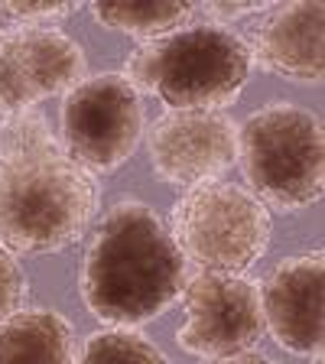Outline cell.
Wrapping results in <instances>:
<instances>
[{"instance_id":"obj_16","label":"cell","mask_w":325,"mask_h":364,"mask_svg":"<svg viewBox=\"0 0 325 364\" xmlns=\"http://www.w3.org/2000/svg\"><path fill=\"white\" fill-rule=\"evenodd\" d=\"M72 10V4H0V16L20 20V26H39V20H59Z\"/></svg>"},{"instance_id":"obj_9","label":"cell","mask_w":325,"mask_h":364,"mask_svg":"<svg viewBox=\"0 0 325 364\" xmlns=\"http://www.w3.org/2000/svg\"><path fill=\"white\" fill-rule=\"evenodd\" d=\"M153 169L169 186H202L235 163V124L212 107H173L150 127Z\"/></svg>"},{"instance_id":"obj_4","label":"cell","mask_w":325,"mask_h":364,"mask_svg":"<svg viewBox=\"0 0 325 364\" xmlns=\"http://www.w3.org/2000/svg\"><path fill=\"white\" fill-rule=\"evenodd\" d=\"M244 179L270 205L293 212L322 196V124L296 105H267L238 134Z\"/></svg>"},{"instance_id":"obj_2","label":"cell","mask_w":325,"mask_h":364,"mask_svg":"<svg viewBox=\"0 0 325 364\" xmlns=\"http://www.w3.org/2000/svg\"><path fill=\"white\" fill-rule=\"evenodd\" d=\"M182 250L144 202H117L85 254L82 293L101 322L140 326L182 293Z\"/></svg>"},{"instance_id":"obj_13","label":"cell","mask_w":325,"mask_h":364,"mask_svg":"<svg viewBox=\"0 0 325 364\" xmlns=\"http://www.w3.org/2000/svg\"><path fill=\"white\" fill-rule=\"evenodd\" d=\"M95 16L114 30L134 36H163L192 16L189 4H98Z\"/></svg>"},{"instance_id":"obj_11","label":"cell","mask_w":325,"mask_h":364,"mask_svg":"<svg viewBox=\"0 0 325 364\" xmlns=\"http://www.w3.org/2000/svg\"><path fill=\"white\" fill-rule=\"evenodd\" d=\"M322 14L319 0L283 4L254 23V53L260 65L289 82H322Z\"/></svg>"},{"instance_id":"obj_5","label":"cell","mask_w":325,"mask_h":364,"mask_svg":"<svg viewBox=\"0 0 325 364\" xmlns=\"http://www.w3.org/2000/svg\"><path fill=\"white\" fill-rule=\"evenodd\" d=\"M270 212L231 182H202L173 208V237L192 264L212 273H244L270 244Z\"/></svg>"},{"instance_id":"obj_7","label":"cell","mask_w":325,"mask_h":364,"mask_svg":"<svg viewBox=\"0 0 325 364\" xmlns=\"http://www.w3.org/2000/svg\"><path fill=\"white\" fill-rule=\"evenodd\" d=\"M186 326L179 328V345L198 358L231 361L238 351L257 345L264 328L257 283L241 273H212L192 277L186 287Z\"/></svg>"},{"instance_id":"obj_6","label":"cell","mask_w":325,"mask_h":364,"mask_svg":"<svg viewBox=\"0 0 325 364\" xmlns=\"http://www.w3.org/2000/svg\"><path fill=\"white\" fill-rule=\"evenodd\" d=\"M144 130L140 91L124 75H95L68 91L62 136L68 153L88 169L111 173L134 153Z\"/></svg>"},{"instance_id":"obj_14","label":"cell","mask_w":325,"mask_h":364,"mask_svg":"<svg viewBox=\"0 0 325 364\" xmlns=\"http://www.w3.org/2000/svg\"><path fill=\"white\" fill-rule=\"evenodd\" d=\"M85 361H163V351L153 345L146 335L114 328V332H98L88 338Z\"/></svg>"},{"instance_id":"obj_10","label":"cell","mask_w":325,"mask_h":364,"mask_svg":"<svg viewBox=\"0 0 325 364\" xmlns=\"http://www.w3.org/2000/svg\"><path fill=\"white\" fill-rule=\"evenodd\" d=\"M322 254L287 257L260 287V312L273 341L293 355L322 351Z\"/></svg>"},{"instance_id":"obj_1","label":"cell","mask_w":325,"mask_h":364,"mask_svg":"<svg viewBox=\"0 0 325 364\" xmlns=\"http://www.w3.org/2000/svg\"><path fill=\"white\" fill-rule=\"evenodd\" d=\"M95 205L91 176L43 114H10L0 127V244L16 254L62 250L88 228Z\"/></svg>"},{"instance_id":"obj_17","label":"cell","mask_w":325,"mask_h":364,"mask_svg":"<svg viewBox=\"0 0 325 364\" xmlns=\"http://www.w3.org/2000/svg\"><path fill=\"white\" fill-rule=\"evenodd\" d=\"M250 10H260V4H208V14L215 16H241Z\"/></svg>"},{"instance_id":"obj_8","label":"cell","mask_w":325,"mask_h":364,"mask_svg":"<svg viewBox=\"0 0 325 364\" xmlns=\"http://www.w3.org/2000/svg\"><path fill=\"white\" fill-rule=\"evenodd\" d=\"M85 78V53L55 26H14L0 33V111L14 114L72 91Z\"/></svg>"},{"instance_id":"obj_3","label":"cell","mask_w":325,"mask_h":364,"mask_svg":"<svg viewBox=\"0 0 325 364\" xmlns=\"http://www.w3.org/2000/svg\"><path fill=\"white\" fill-rule=\"evenodd\" d=\"M250 72L244 39L218 26H192L137 46L127 55V82L159 95L169 107H212L241 95Z\"/></svg>"},{"instance_id":"obj_15","label":"cell","mask_w":325,"mask_h":364,"mask_svg":"<svg viewBox=\"0 0 325 364\" xmlns=\"http://www.w3.org/2000/svg\"><path fill=\"white\" fill-rule=\"evenodd\" d=\"M23 296H26V277H23L20 264L7 254V247L0 244V322L20 309Z\"/></svg>"},{"instance_id":"obj_12","label":"cell","mask_w":325,"mask_h":364,"mask_svg":"<svg viewBox=\"0 0 325 364\" xmlns=\"http://www.w3.org/2000/svg\"><path fill=\"white\" fill-rule=\"evenodd\" d=\"M72 326L46 309L10 312L0 322V361H72Z\"/></svg>"}]
</instances>
